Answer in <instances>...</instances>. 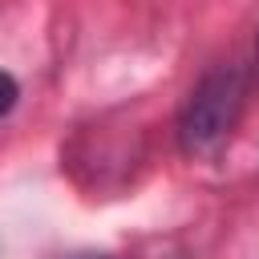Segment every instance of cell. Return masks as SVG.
Returning <instances> with one entry per match:
<instances>
[{"mask_svg":"<svg viewBox=\"0 0 259 259\" xmlns=\"http://www.w3.org/2000/svg\"><path fill=\"white\" fill-rule=\"evenodd\" d=\"M243 105H247V73L239 65H214L202 73V81L190 89V97L182 101V113H178V150L194 162L202 158H214L239 117H243Z\"/></svg>","mask_w":259,"mask_h":259,"instance_id":"1","label":"cell"},{"mask_svg":"<svg viewBox=\"0 0 259 259\" xmlns=\"http://www.w3.org/2000/svg\"><path fill=\"white\" fill-rule=\"evenodd\" d=\"M16 97H20V85H16V77L0 69V117H8V113H12Z\"/></svg>","mask_w":259,"mask_h":259,"instance_id":"2","label":"cell"},{"mask_svg":"<svg viewBox=\"0 0 259 259\" xmlns=\"http://www.w3.org/2000/svg\"><path fill=\"white\" fill-rule=\"evenodd\" d=\"M255 77H259V40H255Z\"/></svg>","mask_w":259,"mask_h":259,"instance_id":"3","label":"cell"}]
</instances>
